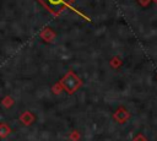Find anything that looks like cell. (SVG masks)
<instances>
[{"label": "cell", "instance_id": "cell-1", "mask_svg": "<svg viewBox=\"0 0 157 141\" xmlns=\"http://www.w3.org/2000/svg\"><path fill=\"white\" fill-rule=\"evenodd\" d=\"M49 2H50L52 5H60V4L64 2V0H49Z\"/></svg>", "mask_w": 157, "mask_h": 141}]
</instances>
